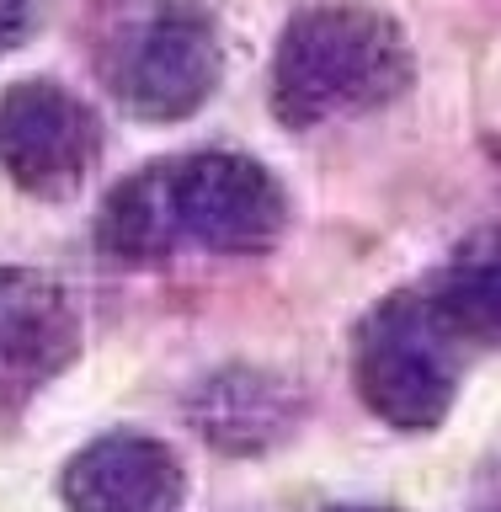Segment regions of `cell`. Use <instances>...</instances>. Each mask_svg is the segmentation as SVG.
<instances>
[{"label":"cell","mask_w":501,"mask_h":512,"mask_svg":"<svg viewBox=\"0 0 501 512\" xmlns=\"http://www.w3.org/2000/svg\"><path fill=\"white\" fill-rule=\"evenodd\" d=\"M176 246H203L219 256H256L278 246L288 198L262 160L235 150H203L160 160Z\"/></svg>","instance_id":"3957f363"},{"label":"cell","mask_w":501,"mask_h":512,"mask_svg":"<svg viewBox=\"0 0 501 512\" xmlns=\"http://www.w3.org/2000/svg\"><path fill=\"white\" fill-rule=\"evenodd\" d=\"M32 22H38V6H32V0H0V54H11V48L32 32Z\"/></svg>","instance_id":"8fae6325"},{"label":"cell","mask_w":501,"mask_h":512,"mask_svg":"<svg viewBox=\"0 0 501 512\" xmlns=\"http://www.w3.org/2000/svg\"><path fill=\"white\" fill-rule=\"evenodd\" d=\"M219 32L214 16L187 6V0H166L144 22L128 27L112 59V91L123 96L128 112L155 123L187 118L198 112L219 86Z\"/></svg>","instance_id":"277c9868"},{"label":"cell","mask_w":501,"mask_h":512,"mask_svg":"<svg viewBox=\"0 0 501 512\" xmlns=\"http://www.w3.org/2000/svg\"><path fill=\"white\" fill-rule=\"evenodd\" d=\"M192 427L224 454H262V448L283 443L299 422V395L294 384L267 374V368H224V374L203 379L187 400Z\"/></svg>","instance_id":"ba28073f"},{"label":"cell","mask_w":501,"mask_h":512,"mask_svg":"<svg viewBox=\"0 0 501 512\" xmlns=\"http://www.w3.org/2000/svg\"><path fill=\"white\" fill-rule=\"evenodd\" d=\"M432 304L448 326L475 342H501V235H486L464 246L448 262L443 283L432 288Z\"/></svg>","instance_id":"30bf717a"},{"label":"cell","mask_w":501,"mask_h":512,"mask_svg":"<svg viewBox=\"0 0 501 512\" xmlns=\"http://www.w3.org/2000/svg\"><path fill=\"white\" fill-rule=\"evenodd\" d=\"M331 512H395V507H331Z\"/></svg>","instance_id":"7c38bea8"},{"label":"cell","mask_w":501,"mask_h":512,"mask_svg":"<svg viewBox=\"0 0 501 512\" xmlns=\"http://www.w3.org/2000/svg\"><path fill=\"white\" fill-rule=\"evenodd\" d=\"M352 384L395 432H432L459 395V331L432 294H390L352 336Z\"/></svg>","instance_id":"7a4b0ae2"},{"label":"cell","mask_w":501,"mask_h":512,"mask_svg":"<svg viewBox=\"0 0 501 512\" xmlns=\"http://www.w3.org/2000/svg\"><path fill=\"white\" fill-rule=\"evenodd\" d=\"M80 304L32 267H0V406H22L80 358Z\"/></svg>","instance_id":"8992f818"},{"label":"cell","mask_w":501,"mask_h":512,"mask_svg":"<svg viewBox=\"0 0 501 512\" xmlns=\"http://www.w3.org/2000/svg\"><path fill=\"white\" fill-rule=\"evenodd\" d=\"M96 246L112 262L128 267H150L166 262L176 251V230H171V203H166V171L139 166L128 182H118L107 192L102 214H96Z\"/></svg>","instance_id":"9c48e42d"},{"label":"cell","mask_w":501,"mask_h":512,"mask_svg":"<svg viewBox=\"0 0 501 512\" xmlns=\"http://www.w3.org/2000/svg\"><path fill=\"white\" fill-rule=\"evenodd\" d=\"M411 43L374 6H304L283 27L272 54V112L288 128H315L326 118L379 107L406 91Z\"/></svg>","instance_id":"6da1fadb"},{"label":"cell","mask_w":501,"mask_h":512,"mask_svg":"<svg viewBox=\"0 0 501 512\" xmlns=\"http://www.w3.org/2000/svg\"><path fill=\"white\" fill-rule=\"evenodd\" d=\"M59 491L70 512H176L187 475L166 438L107 432L64 464Z\"/></svg>","instance_id":"52a82bcc"},{"label":"cell","mask_w":501,"mask_h":512,"mask_svg":"<svg viewBox=\"0 0 501 512\" xmlns=\"http://www.w3.org/2000/svg\"><path fill=\"white\" fill-rule=\"evenodd\" d=\"M102 160V123L59 80H11L0 91V171L32 198H70Z\"/></svg>","instance_id":"5b68a950"}]
</instances>
